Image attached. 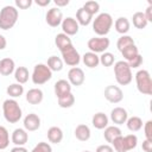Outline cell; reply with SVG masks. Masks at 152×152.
I'll return each instance as SVG.
<instances>
[{"label": "cell", "mask_w": 152, "mask_h": 152, "mask_svg": "<svg viewBox=\"0 0 152 152\" xmlns=\"http://www.w3.org/2000/svg\"><path fill=\"white\" fill-rule=\"evenodd\" d=\"M10 145V134L6 127L0 126V150L7 148Z\"/></svg>", "instance_id": "d590c367"}, {"label": "cell", "mask_w": 152, "mask_h": 152, "mask_svg": "<svg viewBox=\"0 0 152 152\" xmlns=\"http://www.w3.org/2000/svg\"><path fill=\"white\" fill-rule=\"evenodd\" d=\"M93 20V15L90 13H88L83 7L78 8L76 12V21L78 23V25L82 26H88Z\"/></svg>", "instance_id": "603a6c76"}, {"label": "cell", "mask_w": 152, "mask_h": 152, "mask_svg": "<svg viewBox=\"0 0 152 152\" xmlns=\"http://www.w3.org/2000/svg\"><path fill=\"white\" fill-rule=\"evenodd\" d=\"M142 150L145 151V152H152V141H150V140H144L142 141Z\"/></svg>", "instance_id": "f6af8a7d"}, {"label": "cell", "mask_w": 152, "mask_h": 152, "mask_svg": "<svg viewBox=\"0 0 152 152\" xmlns=\"http://www.w3.org/2000/svg\"><path fill=\"white\" fill-rule=\"evenodd\" d=\"M62 53V61L63 63H65L69 66H77L78 63L81 62V56L78 53V51L74 48V45H69L68 48L63 49L61 51Z\"/></svg>", "instance_id": "ba28073f"}, {"label": "cell", "mask_w": 152, "mask_h": 152, "mask_svg": "<svg viewBox=\"0 0 152 152\" xmlns=\"http://www.w3.org/2000/svg\"><path fill=\"white\" fill-rule=\"evenodd\" d=\"M74 103H75V96L72 95V93L58 97V106L61 108H70L74 106Z\"/></svg>", "instance_id": "d6a6232c"}, {"label": "cell", "mask_w": 152, "mask_h": 152, "mask_svg": "<svg viewBox=\"0 0 152 152\" xmlns=\"http://www.w3.org/2000/svg\"><path fill=\"white\" fill-rule=\"evenodd\" d=\"M51 1L50 0H36V4L38 5V6H40V7H44V6H48L49 4H50Z\"/></svg>", "instance_id": "681fc988"}, {"label": "cell", "mask_w": 152, "mask_h": 152, "mask_svg": "<svg viewBox=\"0 0 152 152\" xmlns=\"http://www.w3.org/2000/svg\"><path fill=\"white\" fill-rule=\"evenodd\" d=\"M114 55L112 53V52H103L100 57H99V59H100V63L103 65V66H112L113 64H114Z\"/></svg>", "instance_id": "8d00e7d4"}, {"label": "cell", "mask_w": 152, "mask_h": 152, "mask_svg": "<svg viewBox=\"0 0 152 152\" xmlns=\"http://www.w3.org/2000/svg\"><path fill=\"white\" fill-rule=\"evenodd\" d=\"M74 134H75V137H76L77 140H80V141H87V140H89L91 133H90V128L87 125L80 124V125L76 126Z\"/></svg>", "instance_id": "44dd1931"}, {"label": "cell", "mask_w": 152, "mask_h": 152, "mask_svg": "<svg viewBox=\"0 0 152 152\" xmlns=\"http://www.w3.org/2000/svg\"><path fill=\"white\" fill-rule=\"evenodd\" d=\"M53 2L56 4L57 8L58 7H64V6H68L69 5V0H55Z\"/></svg>", "instance_id": "bcb514c9"}, {"label": "cell", "mask_w": 152, "mask_h": 152, "mask_svg": "<svg viewBox=\"0 0 152 152\" xmlns=\"http://www.w3.org/2000/svg\"><path fill=\"white\" fill-rule=\"evenodd\" d=\"M112 147L115 152H129L134 150L138 145V137L135 134L120 135L112 141Z\"/></svg>", "instance_id": "7a4b0ae2"}, {"label": "cell", "mask_w": 152, "mask_h": 152, "mask_svg": "<svg viewBox=\"0 0 152 152\" xmlns=\"http://www.w3.org/2000/svg\"><path fill=\"white\" fill-rule=\"evenodd\" d=\"M11 152H28L24 146H14L12 150H11Z\"/></svg>", "instance_id": "c3c4849f"}, {"label": "cell", "mask_w": 152, "mask_h": 152, "mask_svg": "<svg viewBox=\"0 0 152 152\" xmlns=\"http://www.w3.org/2000/svg\"><path fill=\"white\" fill-rule=\"evenodd\" d=\"M86 80V76H84V71L78 68V66H74L71 68L69 71H68V82L71 84V86H82L83 82Z\"/></svg>", "instance_id": "7c38bea8"}, {"label": "cell", "mask_w": 152, "mask_h": 152, "mask_svg": "<svg viewBox=\"0 0 152 152\" xmlns=\"http://www.w3.org/2000/svg\"><path fill=\"white\" fill-rule=\"evenodd\" d=\"M113 26V18L109 13H100L93 21V30L99 37H104L109 33Z\"/></svg>", "instance_id": "3957f363"}, {"label": "cell", "mask_w": 152, "mask_h": 152, "mask_svg": "<svg viewBox=\"0 0 152 152\" xmlns=\"http://www.w3.org/2000/svg\"><path fill=\"white\" fill-rule=\"evenodd\" d=\"M125 124L127 125V128L131 132H138L142 127V120L139 116H131V118H128L126 120Z\"/></svg>", "instance_id": "f546056e"}, {"label": "cell", "mask_w": 152, "mask_h": 152, "mask_svg": "<svg viewBox=\"0 0 152 152\" xmlns=\"http://www.w3.org/2000/svg\"><path fill=\"white\" fill-rule=\"evenodd\" d=\"M127 119H128V114H127V110L125 108L115 107L114 109H112V112H110V120L115 125H124Z\"/></svg>", "instance_id": "9a60e30c"}, {"label": "cell", "mask_w": 152, "mask_h": 152, "mask_svg": "<svg viewBox=\"0 0 152 152\" xmlns=\"http://www.w3.org/2000/svg\"><path fill=\"white\" fill-rule=\"evenodd\" d=\"M144 15H145V18H146L147 23H151V21H152V5H151V4L146 7Z\"/></svg>", "instance_id": "ee69618b"}, {"label": "cell", "mask_w": 152, "mask_h": 152, "mask_svg": "<svg viewBox=\"0 0 152 152\" xmlns=\"http://www.w3.org/2000/svg\"><path fill=\"white\" fill-rule=\"evenodd\" d=\"M6 93H7V95L10 97H13V99L20 97L24 94V87L21 84H19V83H12V84H10L7 87Z\"/></svg>", "instance_id": "f1b7e54d"}, {"label": "cell", "mask_w": 152, "mask_h": 152, "mask_svg": "<svg viewBox=\"0 0 152 152\" xmlns=\"http://www.w3.org/2000/svg\"><path fill=\"white\" fill-rule=\"evenodd\" d=\"M19 17V12L14 6L7 5L5 7H2V10L0 11V28L1 30H10L12 28Z\"/></svg>", "instance_id": "277c9868"}, {"label": "cell", "mask_w": 152, "mask_h": 152, "mask_svg": "<svg viewBox=\"0 0 152 152\" xmlns=\"http://www.w3.org/2000/svg\"><path fill=\"white\" fill-rule=\"evenodd\" d=\"M53 90H55V95L58 99V97H61L63 95H66V94L71 93V84L66 80H58L55 83Z\"/></svg>", "instance_id": "e0dca14e"}, {"label": "cell", "mask_w": 152, "mask_h": 152, "mask_svg": "<svg viewBox=\"0 0 152 152\" xmlns=\"http://www.w3.org/2000/svg\"><path fill=\"white\" fill-rule=\"evenodd\" d=\"M48 139L52 144H59L63 140V131L57 126L50 127L48 129Z\"/></svg>", "instance_id": "7402d4cb"}, {"label": "cell", "mask_w": 152, "mask_h": 152, "mask_svg": "<svg viewBox=\"0 0 152 152\" xmlns=\"http://www.w3.org/2000/svg\"><path fill=\"white\" fill-rule=\"evenodd\" d=\"M133 44H134L133 38H132L131 36L124 34V36H121V37L118 39V42H116V48H118V50L121 52L125 48H127V46H129V45H133Z\"/></svg>", "instance_id": "e575fe53"}, {"label": "cell", "mask_w": 152, "mask_h": 152, "mask_svg": "<svg viewBox=\"0 0 152 152\" xmlns=\"http://www.w3.org/2000/svg\"><path fill=\"white\" fill-rule=\"evenodd\" d=\"M103 95H104L106 100L110 103H119L124 99V93H122L121 88L118 86H107L104 88Z\"/></svg>", "instance_id": "30bf717a"}, {"label": "cell", "mask_w": 152, "mask_h": 152, "mask_svg": "<svg viewBox=\"0 0 152 152\" xmlns=\"http://www.w3.org/2000/svg\"><path fill=\"white\" fill-rule=\"evenodd\" d=\"M108 121H109L108 116L104 113H102V112H99V113L94 114L93 119H91L93 126L95 128H97V129H104L108 126Z\"/></svg>", "instance_id": "ffe728a7"}, {"label": "cell", "mask_w": 152, "mask_h": 152, "mask_svg": "<svg viewBox=\"0 0 152 152\" xmlns=\"http://www.w3.org/2000/svg\"><path fill=\"white\" fill-rule=\"evenodd\" d=\"M31 152H52V147L49 142L40 141L33 147V150Z\"/></svg>", "instance_id": "f35d334b"}, {"label": "cell", "mask_w": 152, "mask_h": 152, "mask_svg": "<svg viewBox=\"0 0 152 152\" xmlns=\"http://www.w3.org/2000/svg\"><path fill=\"white\" fill-rule=\"evenodd\" d=\"M6 46H7V40H6V38H5L2 34H0V50H4Z\"/></svg>", "instance_id": "7dc6e473"}, {"label": "cell", "mask_w": 152, "mask_h": 152, "mask_svg": "<svg viewBox=\"0 0 152 152\" xmlns=\"http://www.w3.org/2000/svg\"><path fill=\"white\" fill-rule=\"evenodd\" d=\"M39 127H40V118L37 114L30 113L24 118V128L27 132L37 131Z\"/></svg>", "instance_id": "5bb4252c"}, {"label": "cell", "mask_w": 152, "mask_h": 152, "mask_svg": "<svg viewBox=\"0 0 152 152\" xmlns=\"http://www.w3.org/2000/svg\"><path fill=\"white\" fill-rule=\"evenodd\" d=\"M2 113H4V116H5L6 121L10 122V124H17L23 116L21 108L14 99H7V100L4 101Z\"/></svg>", "instance_id": "6da1fadb"}, {"label": "cell", "mask_w": 152, "mask_h": 152, "mask_svg": "<svg viewBox=\"0 0 152 152\" xmlns=\"http://www.w3.org/2000/svg\"><path fill=\"white\" fill-rule=\"evenodd\" d=\"M83 152H90V151H83Z\"/></svg>", "instance_id": "f907efd6"}, {"label": "cell", "mask_w": 152, "mask_h": 152, "mask_svg": "<svg viewBox=\"0 0 152 152\" xmlns=\"http://www.w3.org/2000/svg\"><path fill=\"white\" fill-rule=\"evenodd\" d=\"M135 83L139 93L144 95H152V80L147 70L142 69L135 74Z\"/></svg>", "instance_id": "8992f818"}, {"label": "cell", "mask_w": 152, "mask_h": 152, "mask_svg": "<svg viewBox=\"0 0 152 152\" xmlns=\"http://www.w3.org/2000/svg\"><path fill=\"white\" fill-rule=\"evenodd\" d=\"M14 70H15V64L12 58L6 57L0 61V75L10 76L12 72H14Z\"/></svg>", "instance_id": "ac0fdd59"}, {"label": "cell", "mask_w": 152, "mask_h": 152, "mask_svg": "<svg viewBox=\"0 0 152 152\" xmlns=\"http://www.w3.org/2000/svg\"><path fill=\"white\" fill-rule=\"evenodd\" d=\"M127 64L129 65V68L131 69H134V68H139L141 64H142V56L139 53V55H137L133 59H131L129 62H127Z\"/></svg>", "instance_id": "ab89813d"}, {"label": "cell", "mask_w": 152, "mask_h": 152, "mask_svg": "<svg viewBox=\"0 0 152 152\" xmlns=\"http://www.w3.org/2000/svg\"><path fill=\"white\" fill-rule=\"evenodd\" d=\"M61 25H62L63 33H65L66 36H74L78 32L80 25L76 21V19H74L72 17H66L65 19H63Z\"/></svg>", "instance_id": "4fadbf2b"}, {"label": "cell", "mask_w": 152, "mask_h": 152, "mask_svg": "<svg viewBox=\"0 0 152 152\" xmlns=\"http://www.w3.org/2000/svg\"><path fill=\"white\" fill-rule=\"evenodd\" d=\"M95 152H114V150H113V147H112L110 145H108V144H103V145L97 146V148H96Z\"/></svg>", "instance_id": "7bdbcfd3"}, {"label": "cell", "mask_w": 152, "mask_h": 152, "mask_svg": "<svg viewBox=\"0 0 152 152\" xmlns=\"http://www.w3.org/2000/svg\"><path fill=\"white\" fill-rule=\"evenodd\" d=\"M11 139L15 146H24L28 140V133L25 128H15L12 133Z\"/></svg>", "instance_id": "2e32d148"}, {"label": "cell", "mask_w": 152, "mask_h": 152, "mask_svg": "<svg viewBox=\"0 0 152 152\" xmlns=\"http://www.w3.org/2000/svg\"><path fill=\"white\" fill-rule=\"evenodd\" d=\"M114 75L115 80L120 86H127L132 82L133 75L132 69L127 64L126 61H118L114 64Z\"/></svg>", "instance_id": "5b68a950"}, {"label": "cell", "mask_w": 152, "mask_h": 152, "mask_svg": "<svg viewBox=\"0 0 152 152\" xmlns=\"http://www.w3.org/2000/svg\"><path fill=\"white\" fill-rule=\"evenodd\" d=\"M55 44H56V46L58 48V50L59 51H62L63 49H65V48H68L69 45H72V42H71V39L69 38V36H66L65 33H58L56 37H55Z\"/></svg>", "instance_id": "83f0119b"}, {"label": "cell", "mask_w": 152, "mask_h": 152, "mask_svg": "<svg viewBox=\"0 0 152 152\" xmlns=\"http://www.w3.org/2000/svg\"><path fill=\"white\" fill-rule=\"evenodd\" d=\"M28 77H30V72L26 66H18L14 70V78H15L17 83L24 84L28 81Z\"/></svg>", "instance_id": "4316f807"}, {"label": "cell", "mask_w": 152, "mask_h": 152, "mask_svg": "<svg viewBox=\"0 0 152 152\" xmlns=\"http://www.w3.org/2000/svg\"><path fill=\"white\" fill-rule=\"evenodd\" d=\"M46 65L49 66V69L51 71H61L63 69V61H62V58H59L57 56H51L48 58Z\"/></svg>", "instance_id": "1f68e13d"}, {"label": "cell", "mask_w": 152, "mask_h": 152, "mask_svg": "<svg viewBox=\"0 0 152 152\" xmlns=\"http://www.w3.org/2000/svg\"><path fill=\"white\" fill-rule=\"evenodd\" d=\"M82 61L84 63L86 66L88 68H96L99 64H100V59H99V56L94 52H86L83 56H82Z\"/></svg>", "instance_id": "484cf974"}, {"label": "cell", "mask_w": 152, "mask_h": 152, "mask_svg": "<svg viewBox=\"0 0 152 152\" xmlns=\"http://www.w3.org/2000/svg\"><path fill=\"white\" fill-rule=\"evenodd\" d=\"M45 20L48 23L49 26L51 27H57L58 25L62 24L63 21V13L59 8L57 7H52L50 8L48 12H46V15H45Z\"/></svg>", "instance_id": "8fae6325"}, {"label": "cell", "mask_w": 152, "mask_h": 152, "mask_svg": "<svg viewBox=\"0 0 152 152\" xmlns=\"http://www.w3.org/2000/svg\"><path fill=\"white\" fill-rule=\"evenodd\" d=\"M109 44L110 42L106 37H94L88 40V48L90 52H94L96 55L106 52V50L109 48Z\"/></svg>", "instance_id": "9c48e42d"}, {"label": "cell", "mask_w": 152, "mask_h": 152, "mask_svg": "<svg viewBox=\"0 0 152 152\" xmlns=\"http://www.w3.org/2000/svg\"><path fill=\"white\" fill-rule=\"evenodd\" d=\"M83 8H84L88 13H90L91 15H94V14H96V13L99 12V10H100V4H99L97 1H87V2L83 5Z\"/></svg>", "instance_id": "74e56055"}, {"label": "cell", "mask_w": 152, "mask_h": 152, "mask_svg": "<svg viewBox=\"0 0 152 152\" xmlns=\"http://www.w3.org/2000/svg\"><path fill=\"white\" fill-rule=\"evenodd\" d=\"M144 132H145L144 134H145L146 140L152 141V121L151 120H148V121L145 122V125H144Z\"/></svg>", "instance_id": "60d3db41"}, {"label": "cell", "mask_w": 152, "mask_h": 152, "mask_svg": "<svg viewBox=\"0 0 152 152\" xmlns=\"http://www.w3.org/2000/svg\"><path fill=\"white\" fill-rule=\"evenodd\" d=\"M120 135H122V134H121V129L118 126H107L104 128L103 137H104V139H106L107 142H110L112 144V141L115 138L120 137Z\"/></svg>", "instance_id": "d4e9b609"}, {"label": "cell", "mask_w": 152, "mask_h": 152, "mask_svg": "<svg viewBox=\"0 0 152 152\" xmlns=\"http://www.w3.org/2000/svg\"><path fill=\"white\" fill-rule=\"evenodd\" d=\"M132 20H133V25H134L137 28H139V30L145 28V27L147 26V24H148L142 12H135V13L133 14V17H132Z\"/></svg>", "instance_id": "4dcf8cb0"}, {"label": "cell", "mask_w": 152, "mask_h": 152, "mask_svg": "<svg viewBox=\"0 0 152 152\" xmlns=\"http://www.w3.org/2000/svg\"><path fill=\"white\" fill-rule=\"evenodd\" d=\"M114 27H115V31L120 34H126L128 31H129V27H131V24H129V20L126 18V17H120L115 20L114 23Z\"/></svg>", "instance_id": "cb8c5ba5"}, {"label": "cell", "mask_w": 152, "mask_h": 152, "mask_svg": "<svg viewBox=\"0 0 152 152\" xmlns=\"http://www.w3.org/2000/svg\"><path fill=\"white\" fill-rule=\"evenodd\" d=\"M121 53H122L125 61H126V62H129V61L133 59L137 55H139V50H138L137 45L133 44V45H129V46L125 48V49L121 51Z\"/></svg>", "instance_id": "836d02e7"}, {"label": "cell", "mask_w": 152, "mask_h": 152, "mask_svg": "<svg viewBox=\"0 0 152 152\" xmlns=\"http://www.w3.org/2000/svg\"><path fill=\"white\" fill-rule=\"evenodd\" d=\"M52 77V71L49 69V66L44 63H39L36 64L33 68V72H32V82L36 86H42L44 83H46L48 81H50Z\"/></svg>", "instance_id": "52a82bcc"}, {"label": "cell", "mask_w": 152, "mask_h": 152, "mask_svg": "<svg viewBox=\"0 0 152 152\" xmlns=\"http://www.w3.org/2000/svg\"><path fill=\"white\" fill-rule=\"evenodd\" d=\"M31 5H32V0H15V6L21 10H26Z\"/></svg>", "instance_id": "b9f144b4"}, {"label": "cell", "mask_w": 152, "mask_h": 152, "mask_svg": "<svg viewBox=\"0 0 152 152\" xmlns=\"http://www.w3.org/2000/svg\"><path fill=\"white\" fill-rule=\"evenodd\" d=\"M44 94L39 88H32L26 93V101L30 104H39L43 101Z\"/></svg>", "instance_id": "d6986e66"}]
</instances>
